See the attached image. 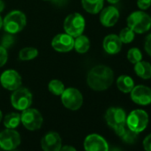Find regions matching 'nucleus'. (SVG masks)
Listing matches in <instances>:
<instances>
[{
  "instance_id": "nucleus-1",
  "label": "nucleus",
  "mask_w": 151,
  "mask_h": 151,
  "mask_svg": "<svg viewBox=\"0 0 151 151\" xmlns=\"http://www.w3.org/2000/svg\"><path fill=\"white\" fill-rule=\"evenodd\" d=\"M86 81L91 89L98 92L105 91L114 82V72L108 66L97 65L88 72Z\"/></svg>"
},
{
  "instance_id": "nucleus-2",
  "label": "nucleus",
  "mask_w": 151,
  "mask_h": 151,
  "mask_svg": "<svg viewBox=\"0 0 151 151\" xmlns=\"http://www.w3.org/2000/svg\"><path fill=\"white\" fill-rule=\"evenodd\" d=\"M27 24V18L24 13L19 10L10 12L3 19L4 29L9 34H17L23 30Z\"/></svg>"
},
{
  "instance_id": "nucleus-3",
  "label": "nucleus",
  "mask_w": 151,
  "mask_h": 151,
  "mask_svg": "<svg viewBox=\"0 0 151 151\" xmlns=\"http://www.w3.org/2000/svg\"><path fill=\"white\" fill-rule=\"evenodd\" d=\"M105 120L118 136L122 135L126 127V114L124 109L115 107L109 108L106 111Z\"/></svg>"
},
{
  "instance_id": "nucleus-4",
  "label": "nucleus",
  "mask_w": 151,
  "mask_h": 151,
  "mask_svg": "<svg viewBox=\"0 0 151 151\" xmlns=\"http://www.w3.org/2000/svg\"><path fill=\"white\" fill-rule=\"evenodd\" d=\"M127 26L134 33L143 34L151 28V18L143 11H135L127 18Z\"/></svg>"
},
{
  "instance_id": "nucleus-5",
  "label": "nucleus",
  "mask_w": 151,
  "mask_h": 151,
  "mask_svg": "<svg viewBox=\"0 0 151 151\" xmlns=\"http://www.w3.org/2000/svg\"><path fill=\"white\" fill-rule=\"evenodd\" d=\"M85 28L86 20L84 16L78 13L70 14L64 20L63 29L65 30V33L74 38L82 35L85 30Z\"/></svg>"
},
{
  "instance_id": "nucleus-6",
  "label": "nucleus",
  "mask_w": 151,
  "mask_h": 151,
  "mask_svg": "<svg viewBox=\"0 0 151 151\" xmlns=\"http://www.w3.org/2000/svg\"><path fill=\"white\" fill-rule=\"evenodd\" d=\"M33 101V96L31 92L25 87H19L14 90L11 95V103L12 106L17 109L23 111L30 108Z\"/></svg>"
},
{
  "instance_id": "nucleus-7",
  "label": "nucleus",
  "mask_w": 151,
  "mask_h": 151,
  "mask_svg": "<svg viewBox=\"0 0 151 151\" xmlns=\"http://www.w3.org/2000/svg\"><path fill=\"white\" fill-rule=\"evenodd\" d=\"M60 98L63 106L73 111L79 109L83 105V95L77 88H65L64 92L60 95Z\"/></svg>"
},
{
  "instance_id": "nucleus-8",
  "label": "nucleus",
  "mask_w": 151,
  "mask_h": 151,
  "mask_svg": "<svg viewBox=\"0 0 151 151\" xmlns=\"http://www.w3.org/2000/svg\"><path fill=\"white\" fill-rule=\"evenodd\" d=\"M148 124V115L142 109L132 110L126 116V126L135 132H140L145 130Z\"/></svg>"
},
{
  "instance_id": "nucleus-9",
  "label": "nucleus",
  "mask_w": 151,
  "mask_h": 151,
  "mask_svg": "<svg viewBox=\"0 0 151 151\" xmlns=\"http://www.w3.org/2000/svg\"><path fill=\"white\" fill-rule=\"evenodd\" d=\"M21 122L29 131H36L41 128L43 124V116L36 109H27L21 115Z\"/></svg>"
},
{
  "instance_id": "nucleus-10",
  "label": "nucleus",
  "mask_w": 151,
  "mask_h": 151,
  "mask_svg": "<svg viewBox=\"0 0 151 151\" xmlns=\"http://www.w3.org/2000/svg\"><path fill=\"white\" fill-rule=\"evenodd\" d=\"M21 143V136L14 129H8L0 132V147L6 151L14 150Z\"/></svg>"
},
{
  "instance_id": "nucleus-11",
  "label": "nucleus",
  "mask_w": 151,
  "mask_h": 151,
  "mask_svg": "<svg viewBox=\"0 0 151 151\" xmlns=\"http://www.w3.org/2000/svg\"><path fill=\"white\" fill-rule=\"evenodd\" d=\"M0 83L5 89L14 91L22 86V78L16 70L7 69L0 76Z\"/></svg>"
},
{
  "instance_id": "nucleus-12",
  "label": "nucleus",
  "mask_w": 151,
  "mask_h": 151,
  "mask_svg": "<svg viewBox=\"0 0 151 151\" xmlns=\"http://www.w3.org/2000/svg\"><path fill=\"white\" fill-rule=\"evenodd\" d=\"M51 45L56 52H68L74 48V37L67 33H60L52 38Z\"/></svg>"
},
{
  "instance_id": "nucleus-13",
  "label": "nucleus",
  "mask_w": 151,
  "mask_h": 151,
  "mask_svg": "<svg viewBox=\"0 0 151 151\" xmlns=\"http://www.w3.org/2000/svg\"><path fill=\"white\" fill-rule=\"evenodd\" d=\"M131 93V99L136 104L146 106L151 103V89L146 86H137L132 88Z\"/></svg>"
},
{
  "instance_id": "nucleus-14",
  "label": "nucleus",
  "mask_w": 151,
  "mask_h": 151,
  "mask_svg": "<svg viewBox=\"0 0 151 151\" xmlns=\"http://www.w3.org/2000/svg\"><path fill=\"white\" fill-rule=\"evenodd\" d=\"M86 151H109V145L106 139L99 134L88 135L84 141Z\"/></svg>"
},
{
  "instance_id": "nucleus-15",
  "label": "nucleus",
  "mask_w": 151,
  "mask_h": 151,
  "mask_svg": "<svg viewBox=\"0 0 151 151\" xmlns=\"http://www.w3.org/2000/svg\"><path fill=\"white\" fill-rule=\"evenodd\" d=\"M41 147L44 151H60L61 147L60 136L55 132H47L42 138Z\"/></svg>"
},
{
  "instance_id": "nucleus-16",
  "label": "nucleus",
  "mask_w": 151,
  "mask_h": 151,
  "mask_svg": "<svg viewBox=\"0 0 151 151\" xmlns=\"http://www.w3.org/2000/svg\"><path fill=\"white\" fill-rule=\"evenodd\" d=\"M119 19V11L115 6H108L101 9L100 22L104 27H113Z\"/></svg>"
},
{
  "instance_id": "nucleus-17",
  "label": "nucleus",
  "mask_w": 151,
  "mask_h": 151,
  "mask_svg": "<svg viewBox=\"0 0 151 151\" xmlns=\"http://www.w3.org/2000/svg\"><path fill=\"white\" fill-rule=\"evenodd\" d=\"M123 43L116 34H109L103 40V49L109 54H116L121 51Z\"/></svg>"
},
{
  "instance_id": "nucleus-18",
  "label": "nucleus",
  "mask_w": 151,
  "mask_h": 151,
  "mask_svg": "<svg viewBox=\"0 0 151 151\" xmlns=\"http://www.w3.org/2000/svg\"><path fill=\"white\" fill-rule=\"evenodd\" d=\"M134 71L138 77L142 79L151 78V64L147 61H139L134 65Z\"/></svg>"
},
{
  "instance_id": "nucleus-19",
  "label": "nucleus",
  "mask_w": 151,
  "mask_h": 151,
  "mask_svg": "<svg viewBox=\"0 0 151 151\" xmlns=\"http://www.w3.org/2000/svg\"><path fill=\"white\" fill-rule=\"evenodd\" d=\"M104 4V0H82L83 8L89 14H99Z\"/></svg>"
},
{
  "instance_id": "nucleus-20",
  "label": "nucleus",
  "mask_w": 151,
  "mask_h": 151,
  "mask_svg": "<svg viewBox=\"0 0 151 151\" xmlns=\"http://www.w3.org/2000/svg\"><path fill=\"white\" fill-rule=\"evenodd\" d=\"M116 86L122 93H128L134 87V81L129 76L122 75L116 79Z\"/></svg>"
},
{
  "instance_id": "nucleus-21",
  "label": "nucleus",
  "mask_w": 151,
  "mask_h": 151,
  "mask_svg": "<svg viewBox=\"0 0 151 151\" xmlns=\"http://www.w3.org/2000/svg\"><path fill=\"white\" fill-rule=\"evenodd\" d=\"M74 39V48L78 53H86L90 48V40L85 35H80Z\"/></svg>"
},
{
  "instance_id": "nucleus-22",
  "label": "nucleus",
  "mask_w": 151,
  "mask_h": 151,
  "mask_svg": "<svg viewBox=\"0 0 151 151\" xmlns=\"http://www.w3.org/2000/svg\"><path fill=\"white\" fill-rule=\"evenodd\" d=\"M21 123V115L19 113H10L4 118V124L8 129H15Z\"/></svg>"
},
{
  "instance_id": "nucleus-23",
  "label": "nucleus",
  "mask_w": 151,
  "mask_h": 151,
  "mask_svg": "<svg viewBox=\"0 0 151 151\" xmlns=\"http://www.w3.org/2000/svg\"><path fill=\"white\" fill-rule=\"evenodd\" d=\"M38 55V50L35 47L22 48L19 52V59L21 60H31L37 58Z\"/></svg>"
},
{
  "instance_id": "nucleus-24",
  "label": "nucleus",
  "mask_w": 151,
  "mask_h": 151,
  "mask_svg": "<svg viewBox=\"0 0 151 151\" xmlns=\"http://www.w3.org/2000/svg\"><path fill=\"white\" fill-rule=\"evenodd\" d=\"M48 90L51 93L56 96H60L65 90L64 84L59 79H52L48 84Z\"/></svg>"
},
{
  "instance_id": "nucleus-25",
  "label": "nucleus",
  "mask_w": 151,
  "mask_h": 151,
  "mask_svg": "<svg viewBox=\"0 0 151 151\" xmlns=\"http://www.w3.org/2000/svg\"><path fill=\"white\" fill-rule=\"evenodd\" d=\"M118 37H119V38L123 44H129V43L133 41L134 37H135V33L130 28L127 27V28L123 29L120 31Z\"/></svg>"
},
{
  "instance_id": "nucleus-26",
  "label": "nucleus",
  "mask_w": 151,
  "mask_h": 151,
  "mask_svg": "<svg viewBox=\"0 0 151 151\" xmlns=\"http://www.w3.org/2000/svg\"><path fill=\"white\" fill-rule=\"evenodd\" d=\"M120 137L122 138V139L124 142L132 144V143H134L137 140V139H138V132H135L132 131L131 129H129L126 126L124 131V132L122 133V135Z\"/></svg>"
},
{
  "instance_id": "nucleus-27",
  "label": "nucleus",
  "mask_w": 151,
  "mask_h": 151,
  "mask_svg": "<svg viewBox=\"0 0 151 151\" xmlns=\"http://www.w3.org/2000/svg\"><path fill=\"white\" fill-rule=\"evenodd\" d=\"M127 59L131 63L135 64L142 60V53L139 51V49L136 47L131 48L127 52Z\"/></svg>"
},
{
  "instance_id": "nucleus-28",
  "label": "nucleus",
  "mask_w": 151,
  "mask_h": 151,
  "mask_svg": "<svg viewBox=\"0 0 151 151\" xmlns=\"http://www.w3.org/2000/svg\"><path fill=\"white\" fill-rule=\"evenodd\" d=\"M14 41H15V39H14V35L7 33L6 35H5L2 37V39H1V45L3 47H5L6 49H7V48H10L14 45Z\"/></svg>"
},
{
  "instance_id": "nucleus-29",
  "label": "nucleus",
  "mask_w": 151,
  "mask_h": 151,
  "mask_svg": "<svg viewBox=\"0 0 151 151\" xmlns=\"http://www.w3.org/2000/svg\"><path fill=\"white\" fill-rule=\"evenodd\" d=\"M8 60V52L7 50L3 47L2 45H0V68H2L3 66L6 65Z\"/></svg>"
},
{
  "instance_id": "nucleus-30",
  "label": "nucleus",
  "mask_w": 151,
  "mask_h": 151,
  "mask_svg": "<svg viewBox=\"0 0 151 151\" xmlns=\"http://www.w3.org/2000/svg\"><path fill=\"white\" fill-rule=\"evenodd\" d=\"M137 6L140 10H147L151 6V0H137Z\"/></svg>"
},
{
  "instance_id": "nucleus-31",
  "label": "nucleus",
  "mask_w": 151,
  "mask_h": 151,
  "mask_svg": "<svg viewBox=\"0 0 151 151\" xmlns=\"http://www.w3.org/2000/svg\"><path fill=\"white\" fill-rule=\"evenodd\" d=\"M144 49L147 52V53L151 56V34H149L146 40H145V44H144Z\"/></svg>"
},
{
  "instance_id": "nucleus-32",
  "label": "nucleus",
  "mask_w": 151,
  "mask_h": 151,
  "mask_svg": "<svg viewBox=\"0 0 151 151\" xmlns=\"http://www.w3.org/2000/svg\"><path fill=\"white\" fill-rule=\"evenodd\" d=\"M143 147L146 151H151V134L147 135L143 140Z\"/></svg>"
},
{
  "instance_id": "nucleus-33",
  "label": "nucleus",
  "mask_w": 151,
  "mask_h": 151,
  "mask_svg": "<svg viewBox=\"0 0 151 151\" xmlns=\"http://www.w3.org/2000/svg\"><path fill=\"white\" fill-rule=\"evenodd\" d=\"M51 1L57 7H63V6H67L68 0H51Z\"/></svg>"
},
{
  "instance_id": "nucleus-34",
  "label": "nucleus",
  "mask_w": 151,
  "mask_h": 151,
  "mask_svg": "<svg viewBox=\"0 0 151 151\" xmlns=\"http://www.w3.org/2000/svg\"><path fill=\"white\" fill-rule=\"evenodd\" d=\"M60 151H77L74 147L72 146H69V145H66V146H61Z\"/></svg>"
},
{
  "instance_id": "nucleus-35",
  "label": "nucleus",
  "mask_w": 151,
  "mask_h": 151,
  "mask_svg": "<svg viewBox=\"0 0 151 151\" xmlns=\"http://www.w3.org/2000/svg\"><path fill=\"white\" fill-rule=\"evenodd\" d=\"M5 9V3L3 0H0V13L3 12Z\"/></svg>"
},
{
  "instance_id": "nucleus-36",
  "label": "nucleus",
  "mask_w": 151,
  "mask_h": 151,
  "mask_svg": "<svg viewBox=\"0 0 151 151\" xmlns=\"http://www.w3.org/2000/svg\"><path fill=\"white\" fill-rule=\"evenodd\" d=\"M107 1L109 2V3H110V4H116V3H118L120 0H107Z\"/></svg>"
},
{
  "instance_id": "nucleus-37",
  "label": "nucleus",
  "mask_w": 151,
  "mask_h": 151,
  "mask_svg": "<svg viewBox=\"0 0 151 151\" xmlns=\"http://www.w3.org/2000/svg\"><path fill=\"white\" fill-rule=\"evenodd\" d=\"M2 27H3V18L1 17V15H0V29Z\"/></svg>"
},
{
  "instance_id": "nucleus-38",
  "label": "nucleus",
  "mask_w": 151,
  "mask_h": 151,
  "mask_svg": "<svg viewBox=\"0 0 151 151\" xmlns=\"http://www.w3.org/2000/svg\"><path fill=\"white\" fill-rule=\"evenodd\" d=\"M2 118H3V114H2V111L0 110V122H1Z\"/></svg>"
},
{
  "instance_id": "nucleus-39",
  "label": "nucleus",
  "mask_w": 151,
  "mask_h": 151,
  "mask_svg": "<svg viewBox=\"0 0 151 151\" xmlns=\"http://www.w3.org/2000/svg\"><path fill=\"white\" fill-rule=\"evenodd\" d=\"M44 1H51V0H44Z\"/></svg>"
},
{
  "instance_id": "nucleus-40",
  "label": "nucleus",
  "mask_w": 151,
  "mask_h": 151,
  "mask_svg": "<svg viewBox=\"0 0 151 151\" xmlns=\"http://www.w3.org/2000/svg\"><path fill=\"white\" fill-rule=\"evenodd\" d=\"M12 151H17V150H12Z\"/></svg>"
},
{
  "instance_id": "nucleus-41",
  "label": "nucleus",
  "mask_w": 151,
  "mask_h": 151,
  "mask_svg": "<svg viewBox=\"0 0 151 151\" xmlns=\"http://www.w3.org/2000/svg\"><path fill=\"white\" fill-rule=\"evenodd\" d=\"M150 18H151V17H150Z\"/></svg>"
}]
</instances>
